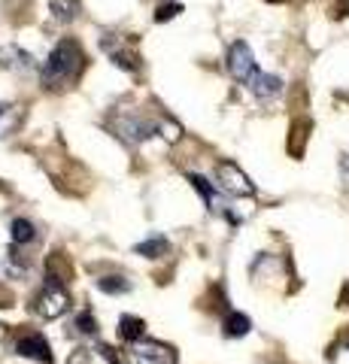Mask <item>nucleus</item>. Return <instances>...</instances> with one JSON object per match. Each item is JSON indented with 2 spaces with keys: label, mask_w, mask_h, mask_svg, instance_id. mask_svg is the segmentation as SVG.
I'll use <instances>...</instances> for the list:
<instances>
[{
  "label": "nucleus",
  "mask_w": 349,
  "mask_h": 364,
  "mask_svg": "<svg viewBox=\"0 0 349 364\" xmlns=\"http://www.w3.org/2000/svg\"><path fill=\"white\" fill-rule=\"evenodd\" d=\"M82 64H85V55L80 49V43L76 40H61L49 52L46 64H43V82H46L49 88H64L67 82H73V79L80 76Z\"/></svg>",
  "instance_id": "f257e3e1"
},
{
  "label": "nucleus",
  "mask_w": 349,
  "mask_h": 364,
  "mask_svg": "<svg viewBox=\"0 0 349 364\" xmlns=\"http://www.w3.org/2000/svg\"><path fill=\"white\" fill-rule=\"evenodd\" d=\"M246 85H249V91H252L255 97L267 100V97H276L279 91H283V79L274 76V73H262V70H255V73H252V79H249Z\"/></svg>",
  "instance_id": "0eeeda50"
},
{
  "label": "nucleus",
  "mask_w": 349,
  "mask_h": 364,
  "mask_svg": "<svg viewBox=\"0 0 349 364\" xmlns=\"http://www.w3.org/2000/svg\"><path fill=\"white\" fill-rule=\"evenodd\" d=\"M97 289L100 291H107V294H122V291H128V279L125 277H100L97 279Z\"/></svg>",
  "instance_id": "a211bd4d"
},
{
  "label": "nucleus",
  "mask_w": 349,
  "mask_h": 364,
  "mask_svg": "<svg viewBox=\"0 0 349 364\" xmlns=\"http://www.w3.org/2000/svg\"><path fill=\"white\" fill-rule=\"evenodd\" d=\"M143 331H146V322H143V318H137V316H122V318H119V334L125 337V340H131V343H140Z\"/></svg>",
  "instance_id": "f8f14e48"
},
{
  "label": "nucleus",
  "mask_w": 349,
  "mask_h": 364,
  "mask_svg": "<svg viewBox=\"0 0 349 364\" xmlns=\"http://www.w3.org/2000/svg\"><path fill=\"white\" fill-rule=\"evenodd\" d=\"M183 13V4H167V6H159V13H155V21H167Z\"/></svg>",
  "instance_id": "412c9836"
},
{
  "label": "nucleus",
  "mask_w": 349,
  "mask_h": 364,
  "mask_svg": "<svg viewBox=\"0 0 349 364\" xmlns=\"http://www.w3.org/2000/svg\"><path fill=\"white\" fill-rule=\"evenodd\" d=\"M49 9L58 21H73L80 16V0H49Z\"/></svg>",
  "instance_id": "ddd939ff"
},
{
  "label": "nucleus",
  "mask_w": 349,
  "mask_h": 364,
  "mask_svg": "<svg viewBox=\"0 0 349 364\" xmlns=\"http://www.w3.org/2000/svg\"><path fill=\"white\" fill-rule=\"evenodd\" d=\"M64 310H67V289L46 279V289H43L37 298V313L43 318H58Z\"/></svg>",
  "instance_id": "20e7f679"
},
{
  "label": "nucleus",
  "mask_w": 349,
  "mask_h": 364,
  "mask_svg": "<svg viewBox=\"0 0 349 364\" xmlns=\"http://www.w3.org/2000/svg\"><path fill=\"white\" fill-rule=\"evenodd\" d=\"M137 364H176V352L159 340H140L137 343Z\"/></svg>",
  "instance_id": "39448f33"
},
{
  "label": "nucleus",
  "mask_w": 349,
  "mask_h": 364,
  "mask_svg": "<svg viewBox=\"0 0 349 364\" xmlns=\"http://www.w3.org/2000/svg\"><path fill=\"white\" fill-rule=\"evenodd\" d=\"M0 67H4V70L31 73L33 70V58H31L25 49H18V46H6V49L0 52Z\"/></svg>",
  "instance_id": "1a4fd4ad"
},
{
  "label": "nucleus",
  "mask_w": 349,
  "mask_h": 364,
  "mask_svg": "<svg viewBox=\"0 0 349 364\" xmlns=\"http://www.w3.org/2000/svg\"><path fill=\"white\" fill-rule=\"evenodd\" d=\"M21 122V109L18 107H0V136L13 134Z\"/></svg>",
  "instance_id": "f3484780"
},
{
  "label": "nucleus",
  "mask_w": 349,
  "mask_h": 364,
  "mask_svg": "<svg viewBox=\"0 0 349 364\" xmlns=\"http://www.w3.org/2000/svg\"><path fill=\"white\" fill-rule=\"evenodd\" d=\"M216 182H219L222 191H228V195H234V198L255 195V186L249 182V176H246L234 161H219L216 164Z\"/></svg>",
  "instance_id": "f03ea898"
},
{
  "label": "nucleus",
  "mask_w": 349,
  "mask_h": 364,
  "mask_svg": "<svg viewBox=\"0 0 349 364\" xmlns=\"http://www.w3.org/2000/svg\"><path fill=\"white\" fill-rule=\"evenodd\" d=\"M255 70H258V67H255V58H252L249 43L237 40V43H234L231 49H228V73L237 79V82H249Z\"/></svg>",
  "instance_id": "7ed1b4c3"
},
{
  "label": "nucleus",
  "mask_w": 349,
  "mask_h": 364,
  "mask_svg": "<svg viewBox=\"0 0 349 364\" xmlns=\"http://www.w3.org/2000/svg\"><path fill=\"white\" fill-rule=\"evenodd\" d=\"M267 4H283V0H267Z\"/></svg>",
  "instance_id": "5701e85b"
},
{
  "label": "nucleus",
  "mask_w": 349,
  "mask_h": 364,
  "mask_svg": "<svg viewBox=\"0 0 349 364\" xmlns=\"http://www.w3.org/2000/svg\"><path fill=\"white\" fill-rule=\"evenodd\" d=\"M188 182L200 191V198H204V203L210 210H219V198H216V191H213V186L204 179V176H198V173H188Z\"/></svg>",
  "instance_id": "dca6fc26"
},
{
  "label": "nucleus",
  "mask_w": 349,
  "mask_h": 364,
  "mask_svg": "<svg viewBox=\"0 0 349 364\" xmlns=\"http://www.w3.org/2000/svg\"><path fill=\"white\" fill-rule=\"evenodd\" d=\"M9 237H13V243H31L33 237H37V228H33L28 219H13L9 222Z\"/></svg>",
  "instance_id": "4468645a"
},
{
  "label": "nucleus",
  "mask_w": 349,
  "mask_h": 364,
  "mask_svg": "<svg viewBox=\"0 0 349 364\" xmlns=\"http://www.w3.org/2000/svg\"><path fill=\"white\" fill-rule=\"evenodd\" d=\"M88 358H92V352H85V349H76L67 364H88Z\"/></svg>",
  "instance_id": "4be33fe9"
},
{
  "label": "nucleus",
  "mask_w": 349,
  "mask_h": 364,
  "mask_svg": "<svg viewBox=\"0 0 349 364\" xmlns=\"http://www.w3.org/2000/svg\"><path fill=\"white\" fill-rule=\"evenodd\" d=\"M307 136H310V122L298 119L295 124H291V136H289V152L295 158L304 155V143H307Z\"/></svg>",
  "instance_id": "9d476101"
},
{
  "label": "nucleus",
  "mask_w": 349,
  "mask_h": 364,
  "mask_svg": "<svg viewBox=\"0 0 349 364\" xmlns=\"http://www.w3.org/2000/svg\"><path fill=\"white\" fill-rule=\"evenodd\" d=\"M16 352H18V355H25V358L43 361V364L52 361V349H49V343H46V340H43L40 334H25V337H18Z\"/></svg>",
  "instance_id": "423d86ee"
},
{
  "label": "nucleus",
  "mask_w": 349,
  "mask_h": 364,
  "mask_svg": "<svg viewBox=\"0 0 349 364\" xmlns=\"http://www.w3.org/2000/svg\"><path fill=\"white\" fill-rule=\"evenodd\" d=\"M100 46H104V52L112 58V64L125 67V70H137V67H140V64H137V55H134L119 37H116V43H112V37H104V40H100Z\"/></svg>",
  "instance_id": "6e6552de"
},
{
  "label": "nucleus",
  "mask_w": 349,
  "mask_h": 364,
  "mask_svg": "<svg viewBox=\"0 0 349 364\" xmlns=\"http://www.w3.org/2000/svg\"><path fill=\"white\" fill-rule=\"evenodd\" d=\"M100 355H104L109 364H128V358L122 355V349H112V346H107V343H100Z\"/></svg>",
  "instance_id": "aec40b11"
},
{
  "label": "nucleus",
  "mask_w": 349,
  "mask_h": 364,
  "mask_svg": "<svg viewBox=\"0 0 349 364\" xmlns=\"http://www.w3.org/2000/svg\"><path fill=\"white\" fill-rule=\"evenodd\" d=\"M249 316H243V313H228V318H225V325H222V331L225 337H246L249 334Z\"/></svg>",
  "instance_id": "9b49d317"
},
{
  "label": "nucleus",
  "mask_w": 349,
  "mask_h": 364,
  "mask_svg": "<svg viewBox=\"0 0 349 364\" xmlns=\"http://www.w3.org/2000/svg\"><path fill=\"white\" fill-rule=\"evenodd\" d=\"M76 328H80L82 334H97V322H95L92 313H80V316H76Z\"/></svg>",
  "instance_id": "6ab92c4d"
},
{
  "label": "nucleus",
  "mask_w": 349,
  "mask_h": 364,
  "mask_svg": "<svg viewBox=\"0 0 349 364\" xmlns=\"http://www.w3.org/2000/svg\"><path fill=\"white\" fill-rule=\"evenodd\" d=\"M137 249V255H146V258H161L167 249H171V243L164 240V237H152V240H143V243H137L134 246Z\"/></svg>",
  "instance_id": "2eb2a0df"
}]
</instances>
